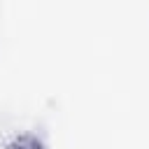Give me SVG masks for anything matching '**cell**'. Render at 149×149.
Segmentation results:
<instances>
[{"label": "cell", "instance_id": "1", "mask_svg": "<svg viewBox=\"0 0 149 149\" xmlns=\"http://www.w3.org/2000/svg\"><path fill=\"white\" fill-rule=\"evenodd\" d=\"M5 149H49V147H47V142H44L37 133L19 130V133H14V135L5 142Z\"/></svg>", "mask_w": 149, "mask_h": 149}]
</instances>
